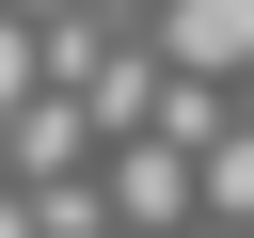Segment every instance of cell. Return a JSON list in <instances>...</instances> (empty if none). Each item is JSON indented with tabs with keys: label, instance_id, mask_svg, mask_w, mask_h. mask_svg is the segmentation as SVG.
I'll return each mask as SVG.
<instances>
[{
	"label": "cell",
	"instance_id": "7",
	"mask_svg": "<svg viewBox=\"0 0 254 238\" xmlns=\"http://www.w3.org/2000/svg\"><path fill=\"white\" fill-rule=\"evenodd\" d=\"M0 238H32V206H16V190H0Z\"/></svg>",
	"mask_w": 254,
	"mask_h": 238
},
{
	"label": "cell",
	"instance_id": "9",
	"mask_svg": "<svg viewBox=\"0 0 254 238\" xmlns=\"http://www.w3.org/2000/svg\"><path fill=\"white\" fill-rule=\"evenodd\" d=\"M95 16H159V0H95Z\"/></svg>",
	"mask_w": 254,
	"mask_h": 238
},
{
	"label": "cell",
	"instance_id": "8",
	"mask_svg": "<svg viewBox=\"0 0 254 238\" xmlns=\"http://www.w3.org/2000/svg\"><path fill=\"white\" fill-rule=\"evenodd\" d=\"M0 16H79V0H0Z\"/></svg>",
	"mask_w": 254,
	"mask_h": 238
},
{
	"label": "cell",
	"instance_id": "2",
	"mask_svg": "<svg viewBox=\"0 0 254 238\" xmlns=\"http://www.w3.org/2000/svg\"><path fill=\"white\" fill-rule=\"evenodd\" d=\"M0 143H16V175H32V190H79V159H95V111H79V95H32Z\"/></svg>",
	"mask_w": 254,
	"mask_h": 238
},
{
	"label": "cell",
	"instance_id": "13",
	"mask_svg": "<svg viewBox=\"0 0 254 238\" xmlns=\"http://www.w3.org/2000/svg\"><path fill=\"white\" fill-rule=\"evenodd\" d=\"M111 238H127V222H111Z\"/></svg>",
	"mask_w": 254,
	"mask_h": 238
},
{
	"label": "cell",
	"instance_id": "3",
	"mask_svg": "<svg viewBox=\"0 0 254 238\" xmlns=\"http://www.w3.org/2000/svg\"><path fill=\"white\" fill-rule=\"evenodd\" d=\"M111 222H127V238L190 222V159H175V143H127V159H111Z\"/></svg>",
	"mask_w": 254,
	"mask_h": 238
},
{
	"label": "cell",
	"instance_id": "1",
	"mask_svg": "<svg viewBox=\"0 0 254 238\" xmlns=\"http://www.w3.org/2000/svg\"><path fill=\"white\" fill-rule=\"evenodd\" d=\"M159 79L238 95V79H254V0H159Z\"/></svg>",
	"mask_w": 254,
	"mask_h": 238
},
{
	"label": "cell",
	"instance_id": "10",
	"mask_svg": "<svg viewBox=\"0 0 254 238\" xmlns=\"http://www.w3.org/2000/svg\"><path fill=\"white\" fill-rule=\"evenodd\" d=\"M238 127H254V79H238Z\"/></svg>",
	"mask_w": 254,
	"mask_h": 238
},
{
	"label": "cell",
	"instance_id": "12",
	"mask_svg": "<svg viewBox=\"0 0 254 238\" xmlns=\"http://www.w3.org/2000/svg\"><path fill=\"white\" fill-rule=\"evenodd\" d=\"M190 238H222V222H190Z\"/></svg>",
	"mask_w": 254,
	"mask_h": 238
},
{
	"label": "cell",
	"instance_id": "5",
	"mask_svg": "<svg viewBox=\"0 0 254 238\" xmlns=\"http://www.w3.org/2000/svg\"><path fill=\"white\" fill-rule=\"evenodd\" d=\"M111 63H127V48H111V16H48V79H79V95H95Z\"/></svg>",
	"mask_w": 254,
	"mask_h": 238
},
{
	"label": "cell",
	"instance_id": "11",
	"mask_svg": "<svg viewBox=\"0 0 254 238\" xmlns=\"http://www.w3.org/2000/svg\"><path fill=\"white\" fill-rule=\"evenodd\" d=\"M0 190H16V143H0Z\"/></svg>",
	"mask_w": 254,
	"mask_h": 238
},
{
	"label": "cell",
	"instance_id": "6",
	"mask_svg": "<svg viewBox=\"0 0 254 238\" xmlns=\"http://www.w3.org/2000/svg\"><path fill=\"white\" fill-rule=\"evenodd\" d=\"M32 95H48V32H32V16H0V127H16Z\"/></svg>",
	"mask_w": 254,
	"mask_h": 238
},
{
	"label": "cell",
	"instance_id": "4",
	"mask_svg": "<svg viewBox=\"0 0 254 238\" xmlns=\"http://www.w3.org/2000/svg\"><path fill=\"white\" fill-rule=\"evenodd\" d=\"M190 222H222V238H254V127H222V143L190 159Z\"/></svg>",
	"mask_w": 254,
	"mask_h": 238
}]
</instances>
